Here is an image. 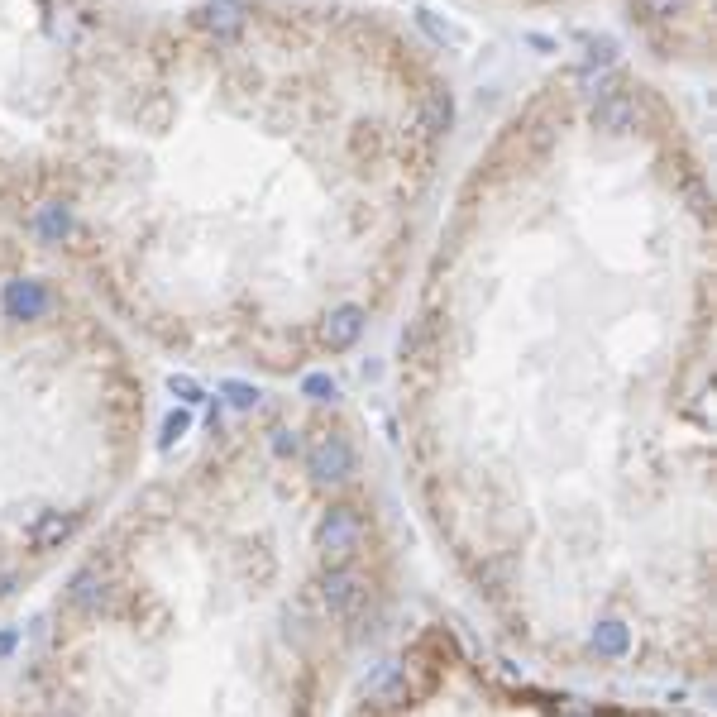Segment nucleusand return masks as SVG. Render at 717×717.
<instances>
[{
    "instance_id": "1",
    "label": "nucleus",
    "mask_w": 717,
    "mask_h": 717,
    "mask_svg": "<svg viewBox=\"0 0 717 717\" xmlns=\"http://www.w3.org/2000/svg\"><path fill=\"white\" fill-rule=\"evenodd\" d=\"M0 311L10 321H44L48 311H53V292L39 278H10L5 292H0Z\"/></svg>"
},
{
    "instance_id": "2",
    "label": "nucleus",
    "mask_w": 717,
    "mask_h": 717,
    "mask_svg": "<svg viewBox=\"0 0 717 717\" xmlns=\"http://www.w3.org/2000/svg\"><path fill=\"white\" fill-rule=\"evenodd\" d=\"M82 531V512H63V507H44L34 522H29V531H24V545L34 550V555H48V550H58V545H67L72 536Z\"/></svg>"
},
{
    "instance_id": "3",
    "label": "nucleus",
    "mask_w": 717,
    "mask_h": 717,
    "mask_svg": "<svg viewBox=\"0 0 717 717\" xmlns=\"http://www.w3.org/2000/svg\"><path fill=\"white\" fill-rule=\"evenodd\" d=\"M34 230H39L48 244H63V239L72 235V211H67L63 201H48V206L34 211Z\"/></svg>"
},
{
    "instance_id": "4",
    "label": "nucleus",
    "mask_w": 717,
    "mask_h": 717,
    "mask_svg": "<svg viewBox=\"0 0 717 717\" xmlns=\"http://www.w3.org/2000/svg\"><path fill=\"white\" fill-rule=\"evenodd\" d=\"M182 431H187V416H168V426H163V445H173Z\"/></svg>"
},
{
    "instance_id": "5",
    "label": "nucleus",
    "mask_w": 717,
    "mask_h": 717,
    "mask_svg": "<svg viewBox=\"0 0 717 717\" xmlns=\"http://www.w3.org/2000/svg\"><path fill=\"white\" fill-rule=\"evenodd\" d=\"M15 651V631H0V655Z\"/></svg>"
}]
</instances>
